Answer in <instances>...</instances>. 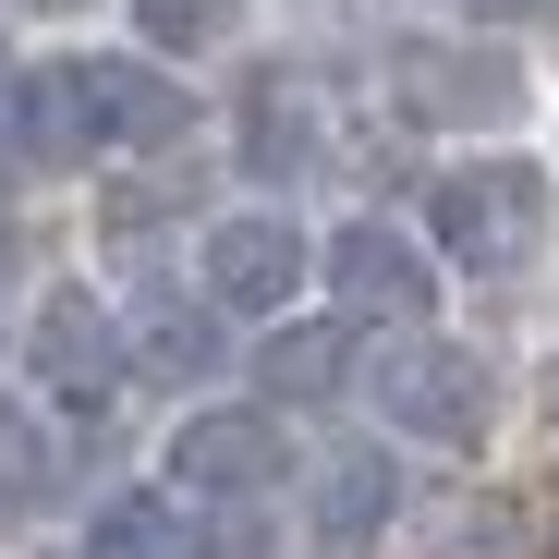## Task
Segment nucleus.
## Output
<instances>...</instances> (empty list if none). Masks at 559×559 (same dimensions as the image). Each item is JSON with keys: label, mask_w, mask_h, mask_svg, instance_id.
<instances>
[{"label": "nucleus", "mask_w": 559, "mask_h": 559, "mask_svg": "<svg viewBox=\"0 0 559 559\" xmlns=\"http://www.w3.org/2000/svg\"><path fill=\"white\" fill-rule=\"evenodd\" d=\"M13 134L25 158L49 170H85V158H158L195 134V98L182 73L146 61V49H49L13 73Z\"/></svg>", "instance_id": "f257e3e1"}, {"label": "nucleus", "mask_w": 559, "mask_h": 559, "mask_svg": "<svg viewBox=\"0 0 559 559\" xmlns=\"http://www.w3.org/2000/svg\"><path fill=\"white\" fill-rule=\"evenodd\" d=\"M426 255L450 280H523L547 243H559V170L535 146H475L426 182Z\"/></svg>", "instance_id": "f03ea898"}, {"label": "nucleus", "mask_w": 559, "mask_h": 559, "mask_svg": "<svg viewBox=\"0 0 559 559\" xmlns=\"http://www.w3.org/2000/svg\"><path fill=\"white\" fill-rule=\"evenodd\" d=\"M365 402H378L390 450H450V462H475L499 438V365L475 341H450V329H390V353L365 365Z\"/></svg>", "instance_id": "7ed1b4c3"}, {"label": "nucleus", "mask_w": 559, "mask_h": 559, "mask_svg": "<svg viewBox=\"0 0 559 559\" xmlns=\"http://www.w3.org/2000/svg\"><path fill=\"white\" fill-rule=\"evenodd\" d=\"M293 475H305V450L280 426V402H195L170 426V450H158V487L195 499V511H255Z\"/></svg>", "instance_id": "20e7f679"}, {"label": "nucleus", "mask_w": 559, "mask_h": 559, "mask_svg": "<svg viewBox=\"0 0 559 559\" xmlns=\"http://www.w3.org/2000/svg\"><path fill=\"white\" fill-rule=\"evenodd\" d=\"M305 280H317V231L293 219V207H219L207 231H195V293L219 305V317H243V329H280L305 305Z\"/></svg>", "instance_id": "39448f33"}, {"label": "nucleus", "mask_w": 559, "mask_h": 559, "mask_svg": "<svg viewBox=\"0 0 559 559\" xmlns=\"http://www.w3.org/2000/svg\"><path fill=\"white\" fill-rule=\"evenodd\" d=\"M438 255H426V231L414 219H329L317 231V293H329V317H353V329H426L438 317Z\"/></svg>", "instance_id": "423d86ee"}, {"label": "nucleus", "mask_w": 559, "mask_h": 559, "mask_svg": "<svg viewBox=\"0 0 559 559\" xmlns=\"http://www.w3.org/2000/svg\"><path fill=\"white\" fill-rule=\"evenodd\" d=\"M122 378H134L122 317L85 293V280H49V293L25 305V390H37L61 426H85V414H110V402H122Z\"/></svg>", "instance_id": "0eeeda50"}, {"label": "nucleus", "mask_w": 559, "mask_h": 559, "mask_svg": "<svg viewBox=\"0 0 559 559\" xmlns=\"http://www.w3.org/2000/svg\"><path fill=\"white\" fill-rule=\"evenodd\" d=\"M390 110L426 122V134L523 122V49H499V37H402L390 49Z\"/></svg>", "instance_id": "6e6552de"}, {"label": "nucleus", "mask_w": 559, "mask_h": 559, "mask_svg": "<svg viewBox=\"0 0 559 559\" xmlns=\"http://www.w3.org/2000/svg\"><path fill=\"white\" fill-rule=\"evenodd\" d=\"M293 499H305V547L317 559H365V547L402 535V450L390 438H329V450H305Z\"/></svg>", "instance_id": "1a4fd4ad"}, {"label": "nucleus", "mask_w": 559, "mask_h": 559, "mask_svg": "<svg viewBox=\"0 0 559 559\" xmlns=\"http://www.w3.org/2000/svg\"><path fill=\"white\" fill-rule=\"evenodd\" d=\"M231 158H243L255 182H317V170H329V98H317V73L255 61L243 98H231Z\"/></svg>", "instance_id": "9d476101"}, {"label": "nucleus", "mask_w": 559, "mask_h": 559, "mask_svg": "<svg viewBox=\"0 0 559 559\" xmlns=\"http://www.w3.org/2000/svg\"><path fill=\"white\" fill-rule=\"evenodd\" d=\"M73 499V426L37 390H0V535H37Z\"/></svg>", "instance_id": "9b49d317"}, {"label": "nucleus", "mask_w": 559, "mask_h": 559, "mask_svg": "<svg viewBox=\"0 0 559 559\" xmlns=\"http://www.w3.org/2000/svg\"><path fill=\"white\" fill-rule=\"evenodd\" d=\"M353 378H365V365H353V317H280L255 341V402H280V414L341 402Z\"/></svg>", "instance_id": "f8f14e48"}, {"label": "nucleus", "mask_w": 559, "mask_h": 559, "mask_svg": "<svg viewBox=\"0 0 559 559\" xmlns=\"http://www.w3.org/2000/svg\"><path fill=\"white\" fill-rule=\"evenodd\" d=\"M219 305L207 293H146L134 317H122V353H134V378H158V390H207L219 378Z\"/></svg>", "instance_id": "ddd939ff"}, {"label": "nucleus", "mask_w": 559, "mask_h": 559, "mask_svg": "<svg viewBox=\"0 0 559 559\" xmlns=\"http://www.w3.org/2000/svg\"><path fill=\"white\" fill-rule=\"evenodd\" d=\"M85 559H207L195 499H170V487H110L98 511H85Z\"/></svg>", "instance_id": "4468645a"}, {"label": "nucleus", "mask_w": 559, "mask_h": 559, "mask_svg": "<svg viewBox=\"0 0 559 559\" xmlns=\"http://www.w3.org/2000/svg\"><path fill=\"white\" fill-rule=\"evenodd\" d=\"M122 25H134V49L146 61H219V49H243V25H255V0H122Z\"/></svg>", "instance_id": "2eb2a0df"}, {"label": "nucleus", "mask_w": 559, "mask_h": 559, "mask_svg": "<svg viewBox=\"0 0 559 559\" xmlns=\"http://www.w3.org/2000/svg\"><path fill=\"white\" fill-rule=\"evenodd\" d=\"M0 182H13V122H0Z\"/></svg>", "instance_id": "dca6fc26"}, {"label": "nucleus", "mask_w": 559, "mask_h": 559, "mask_svg": "<svg viewBox=\"0 0 559 559\" xmlns=\"http://www.w3.org/2000/svg\"><path fill=\"white\" fill-rule=\"evenodd\" d=\"M426 13H475V0H426Z\"/></svg>", "instance_id": "f3484780"}, {"label": "nucleus", "mask_w": 559, "mask_h": 559, "mask_svg": "<svg viewBox=\"0 0 559 559\" xmlns=\"http://www.w3.org/2000/svg\"><path fill=\"white\" fill-rule=\"evenodd\" d=\"M547 13H559V0H547Z\"/></svg>", "instance_id": "a211bd4d"}]
</instances>
